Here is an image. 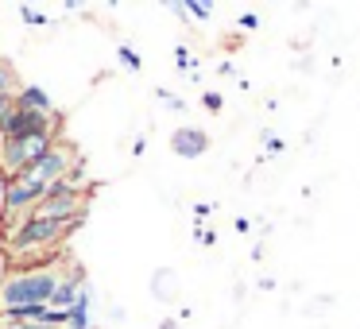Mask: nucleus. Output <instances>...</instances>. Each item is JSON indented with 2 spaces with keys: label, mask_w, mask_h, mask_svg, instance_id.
<instances>
[{
  "label": "nucleus",
  "mask_w": 360,
  "mask_h": 329,
  "mask_svg": "<svg viewBox=\"0 0 360 329\" xmlns=\"http://www.w3.org/2000/svg\"><path fill=\"white\" fill-rule=\"evenodd\" d=\"M70 233V228L63 225V221H47V217H24L16 221V225L8 228V236H4V244H8L12 256H24V252H35V248H51V244H58L63 236Z\"/></svg>",
  "instance_id": "obj_2"
},
{
  "label": "nucleus",
  "mask_w": 360,
  "mask_h": 329,
  "mask_svg": "<svg viewBox=\"0 0 360 329\" xmlns=\"http://www.w3.org/2000/svg\"><path fill=\"white\" fill-rule=\"evenodd\" d=\"M16 74H12L8 63H0V97H16Z\"/></svg>",
  "instance_id": "obj_11"
},
{
  "label": "nucleus",
  "mask_w": 360,
  "mask_h": 329,
  "mask_svg": "<svg viewBox=\"0 0 360 329\" xmlns=\"http://www.w3.org/2000/svg\"><path fill=\"white\" fill-rule=\"evenodd\" d=\"M12 109H16V97H0V120L8 117Z\"/></svg>",
  "instance_id": "obj_19"
},
{
  "label": "nucleus",
  "mask_w": 360,
  "mask_h": 329,
  "mask_svg": "<svg viewBox=\"0 0 360 329\" xmlns=\"http://www.w3.org/2000/svg\"><path fill=\"white\" fill-rule=\"evenodd\" d=\"M43 194H47V182H39L35 174H16V179L8 182V194H4V202H0V213H4V225L8 221H24L32 217V209L43 202Z\"/></svg>",
  "instance_id": "obj_4"
},
{
  "label": "nucleus",
  "mask_w": 360,
  "mask_h": 329,
  "mask_svg": "<svg viewBox=\"0 0 360 329\" xmlns=\"http://www.w3.org/2000/svg\"><path fill=\"white\" fill-rule=\"evenodd\" d=\"M74 167H78V155H74V151L66 148V143H63V148L55 143V148H51L47 155H43L39 163H35L32 171H27V174H35L39 182H47V186H51V182L70 179V174H74Z\"/></svg>",
  "instance_id": "obj_6"
},
{
  "label": "nucleus",
  "mask_w": 360,
  "mask_h": 329,
  "mask_svg": "<svg viewBox=\"0 0 360 329\" xmlns=\"http://www.w3.org/2000/svg\"><path fill=\"white\" fill-rule=\"evenodd\" d=\"M264 140H267V155H279V151H283V140L275 132H264Z\"/></svg>",
  "instance_id": "obj_17"
},
{
  "label": "nucleus",
  "mask_w": 360,
  "mask_h": 329,
  "mask_svg": "<svg viewBox=\"0 0 360 329\" xmlns=\"http://www.w3.org/2000/svg\"><path fill=\"white\" fill-rule=\"evenodd\" d=\"M174 66H179V70H190V66H194V55H190V51H174Z\"/></svg>",
  "instance_id": "obj_15"
},
{
  "label": "nucleus",
  "mask_w": 360,
  "mask_h": 329,
  "mask_svg": "<svg viewBox=\"0 0 360 329\" xmlns=\"http://www.w3.org/2000/svg\"><path fill=\"white\" fill-rule=\"evenodd\" d=\"M16 105H24V109H35V112H55V105H51L47 89H39V86H20V89H16Z\"/></svg>",
  "instance_id": "obj_9"
},
{
  "label": "nucleus",
  "mask_w": 360,
  "mask_h": 329,
  "mask_svg": "<svg viewBox=\"0 0 360 329\" xmlns=\"http://www.w3.org/2000/svg\"><path fill=\"white\" fill-rule=\"evenodd\" d=\"M171 151L179 159H198L210 151V136L202 132V128H179V132L171 136Z\"/></svg>",
  "instance_id": "obj_8"
},
{
  "label": "nucleus",
  "mask_w": 360,
  "mask_h": 329,
  "mask_svg": "<svg viewBox=\"0 0 360 329\" xmlns=\"http://www.w3.org/2000/svg\"><path fill=\"white\" fill-rule=\"evenodd\" d=\"M58 287V271L35 267V271H12L0 283V310H16V306H51V295Z\"/></svg>",
  "instance_id": "obj_1"
},
{
  "label": "nucleus",
  "mask_w": 360,
  "mask_h": 329,
  "mask_svg": "<svg viewBox=\"0 0 360 329\" xmlns=\"http://www.w3.org/2000/svg\"><path fill=\"white\" fill-rule=\"evenodd\" d=\"M240 27H248V32H256V27H259V16H256V12H244V16H240Z\"/></svg>",
  "instance_id": "obj_18"
},
{
  "label": "nucleus",
  "mask_w": 360,
  "mask_h": 329,
  "mask_svg": "<svg viewBox=\"0 0 360 329\" xmlns=\"http://www.w3.org/2000/svg\"><path fill=\"white\" fill-rule=\"evenodd\" d=\"M120 63H128L132 70H140V55H136L132 47H120Z\"/></svg>",
  "instance_id": "obj_16"
},
{
  "label": "nucleus",
  "mask_w": 360,
  "mask_h": 329,
  "mask_svg": "<svg viewBox=\"0 0 360 329\" xmlns=\"http://www.w3.org/2000/svg\"><path fill=\"white\" fill-rule=\"evenodd\" d=\"M51 148H55V143H51V132L24 136V140H4L0 143V171L8 174V179H16V174L32 171Z\"/></svg>",
  "instance_id": "obj_3"
},
{
  "label": "nucleus",
  "mask_w": 360,
  "mask_h": 329,
  "mask_svg": "<svg viewBox=\"0 0 360 329\" xmlns=\"http://www.w3.org/2000/svg\"><path fill=\"white\" fill-rule=\"evenodd\" d=\"M202 105H205V109H213V112H221V109H225V97L210 89V93H202Z\"/></svg>",
  "instance_id": "obj_14"
},
{
  "label": "nucleus",
  "mask_w": 360,
  "mask_h": 329,
  "mask_svg": "<svg viewBox=\"0 0 360 329\" xmlns=\"http://www.w3.org/2000/svg\"><path fill=\"white\" fill-rule=\"evenodd\" d=\"M0 228H4V213H0Z\"/></svg>",
  "instance_id": "obj_22"
},
{
  "label": "nucleus",
  "mask_w": 360,
  "mask_h": 329,
  "mask_svg": "<svg viewBox=\"0 0 360 329\" xmlns=\"http://www.w3.org/2000/svg\"><path fill=\"white\" fill-rule=\"evenodd\" d=\"M51 112H35V109H24V105H16V109L8 112V117L0 120V140H24V136H39V132H51Z\"/></svg>",
  "instance_id": "obj_5"
},
{
  "label": "nucleus",
  "mask_w": 360,
  "mask_h": 329,
  "mask_svg": "<svg viewBox=\"0 0 360 329\" xmlns=\"http://www.w3.org/2000/svg\"><path fill=\"white\" fill-rule=\"evenodd\" d=\"M8 182H12V179H8L4 171H0V202H4V194H8Z\"/></svg>",
  "instance_id": "obj_20"
},
{
  "label": "nucleus",
  "mask_w": 360,
  "mask_h": 329,
  "mask_svg": "<svg viewBox=\"0 0 360 329\" xmlns=\"http://www.w3.org/2000/svg\"><path fill=\"white\" fill-rule=\"evenodd\" d=\"M20 16H24L27 24H35V27L51 24V20H47V12H39V8H27V4H24V8H20Z\"/></svg>",
  "instance_id": "obj_13"
},
{
  "label": "nucleus",
  "mask_w": 360,
  "mask_h": 329,
  "mask_svg": "<svg viewBox=\"0 0 360 329\" xmlns=\"http://www.w3.org/2000/svg\"><path fill=\"white\" fill-rule=\"evenodd\" d=\"M82 290H86V271L82 267H74L70 275H58V287L51 295V310H70Z\"/></svg>",
  "instance_id": "obj_7"
},
{
  "label": "nucleus",
  "mask_w": 360,
  "mask_h": 329,
  "mask_svg": "<svg viewBox=\"0 0 360 329\" xmlns=\"http://www.w3.org/2000/svg\"><path fill=\"white\" fill-rule=\"evenodd\" d=\"M210 4H202V0H186L182 4V16H198V20H210Z\"/></svg>",
  "instance_id": "obj_12"
},
{
  "label": "nucleus",
  "mask_w": 360,
  "mask_h": 329,
  "mask_svg": "<svg viewBox=\"0 0 360 329\" xmlns=\"http://www.w3.org/2000/svg\"><path fill=\"white\" fill-rule=\"evenodd\" d=\"M159 329H179V325H174V321H163V325H159Z\"/></svg>",
  "instance_id": "obj_21"
},
{
  "label": "nucleus",
  "mask_w": 360,
  "mask_h": 329,
  "mask_svg": "<svg viewBox=\"0 0 360 329\" xmlns=\"http://www.w3.org/2000/svg\"><path fill=\"white\" fill-rule=\"evenodd\" d=\"M89 306H94V295H89V290H82L78 302L66 310V329H89Z\"/></svg>",
  "instance_id": "obj_10"
}]
</instances>
